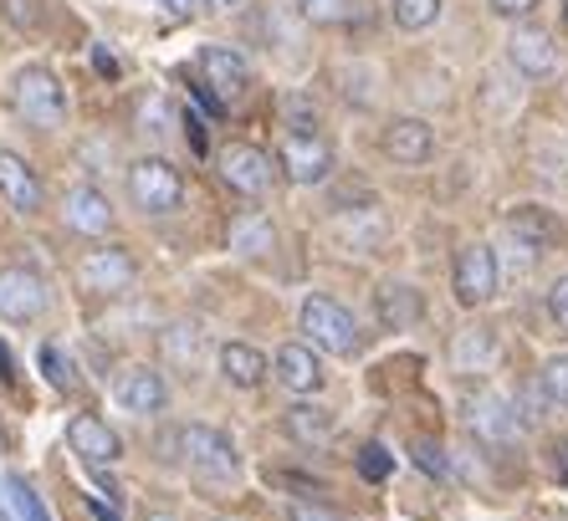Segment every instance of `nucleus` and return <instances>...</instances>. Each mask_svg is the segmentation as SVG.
Listing matches in <instances>:
<instances>
[{"instance_id": "1", "label": "nucleus", "mask_w": 568, "mask_h": 521, "mask_svg": "<svg viewBox=\"0 0 568 521\" xmlns=\"http://www.w3.org/2000/svg\"><path fill=\"white\" fill-rule=\"evenodd\" d=\"M16 113L31 129H62L67 118V88L52 67H21L16 72Z\"/></svg>"}, {"instance_id": "2", "label": "nucleus", "mask_w": 568, "mask_h": 521, "mask_svg": "<svg viewBox=\"0 0 568 521\" xmlns=\"http://www.w3.org/2000/svg\"><path fill=\"white\" fill-rule=\"evenodd\" d=\"M297 323H303L307 343L323 353H333V358H348V353H358V323L354 313H348L344 302L333 297H307L303 313H297Z\"/></svg>"}, {"instance_id": "3", "label": "nucleus", "mask_w": 568, "mask_h": 521, "mask_svg": "<svg viewBox=\"0 0 568 521\" xmlns=\"http://www.w3.org/2000/svg\"><path fill=\"white\" fill-rule=\"evenodd\" d=\"M129 200L144 215H174L185 205V174L170 159H139L129 170Z\"/></svg>"}, {"instance_id": "4", "label": "nucleus", "mask_w": 568, "mask_h": 521, "mask_svg": "<svg viewBox=\"0 0 568 521\" xmlns=\"http://www.w3.org/2000/svg\"><path fill=\"white\" fill-rule=\"evenodd\" d=\"M174 445H180V460H185L190 470H200L205 481H225V476H236V466H241L236 440L211 430V425H185V430L174 435Z\"/></svg>"}, {"instance_id": "5", "label": "nucleus", "mask_w": 568, "mask_h": 521, "mask_svg": "<svg viewBox=\"0 0 568 521\" xmlns=\"http://www.w3.org/2000/svg\"><path fill=\"white\" fill-rule=\"evenodd\" d=\"M200 92H211L215 103H236L241 92L252 88V67H246V57L236 52V47H225V41H211V47H200V62H195Z\"/></svg>"}, {"instance_id": "6", "label": "nucleus", "mask_w": 568, "mask_h": 521, "mask_svg": "<svg viewBox=\"0 0 568 521\" xmlns=\"http://www.w3.org/2000/svg\"><path fill=\"white\" fill-rule=\"evenodd\" d=\"M277 164L287 170L292 184H323L333 174V149L313 129H287L277 149Z\"/></svg>"}, {"instance_id": "7", "label": "nucleus", "mask_w": 568, "mask_h": 521, "mask_svg": "<svg viewBox=\"0 0 568 521\" xmlns=\"http://www.w3.org/2000/svg\"><path fill=\"white\" fill-rule=\"evenodd\" d=\"M450 282H456V297H462L466 307L491 302L497 297V282H503V272H497V251L481 246V241L462 246L456 251V272H450Z\"/></svg>"}, {"instance_id": "8", "label": "nucleus", "mask_w": 568, "mask_h": 521, "mask_svg": "<svg viewBox=\"0 0 568 521\" xmlns=\"http://www.w3.org/2000/svg\"><path fill=\"white\" fill-rule=\"evenodd\" d=\"M221 180L231 184L236 195L262 200L266 190H272V180H277V170H272V154H262V149H252V144H225L221 149Z\"/></svg>"}, {"instance_id": "9", "label": "nucleus", "mask_w": 568, "mask_h": 521, "mask_svg": "<svg viewBox=\"0 0 568 521\" xmlns=\"http://www.w3.org/2000/svg\"><path fill=\"white\" fill-rule=\"evenodd\" d=\"M47 282L31 266H6L0 272V317L6 323H37L47 313Z\"/></svg>"}, {"instance_id": "10", "label": "nucleus", "mask_w": 568, "mask_h": 521, "mask_svg": "<svg viewBox=\"0 0 568 521\" xmlns=\"http://www.w3.org/2000/svg\"><path fill=\"white\" fill-rule=\"evenodd\" d=\"M67 445H72V456H78L82 466H93V470H113L123 460V440L108 430V419H98V415H72Z\"/></svg>"}, {"instance_id": "11", "label": "nucleus", "mask_w": 568, "mask_h": 521, "mask_svg": "<svg viewBox=\"0 0 568 521\" xmlns=\"http://www.w3.org/2000/svg\"><path fill=\"white\" fill-rule=\"evenodd\" d=\"M113 394H119V405L129 409V415H139V419L159 415V409L170 405V384H164V374H159V368H149V364H129V368H123L119 384H113Z\"/></svg>"}, {"instance_id": "12", "label": "nucleus", "mask_w": 568, "mask_h": 521, "mask_svg": "<svg viewBox=\"0 0 568 521\" xmlns=\"http://www.w3.org/2000/svg\"><path fill=\"white\" fill-rule=\"evenodd\" d=\"M82 276V287L88 292H103V297H113V292H129L133 282H139V266H133L129 251L119 246H108V251H88L78 266Z\"/></svg>"}, {"instance_id": "13", "label": "nucleus", "mask_w": 568, "mask_h": 521, "mask_svg": "<svg viewBox=\"0 0 568 521\" xmlns=\"http://www.w3.org/2000/svg\"><path fill=\"white\" fill-rule=\"evenodd\" d=\"M62 221L78 235H108L113 231V200L98 184H72L62 200Z\"/></svg>"}, {"instance_id": "14", "label": "nucleus", "mask_w": 568, "mask_h": 521, "mask_svg": "<svg viewBox=\"0 0 568 521\" xmlns=\"http://www.w3.org/2000/svg\"><path fill=\"white\" fill-rule=\"evenodd\" d=\"M384 154L395 159V164H405V170H415V164H425V159L436 154V129L425 118H395L384 129Z\"/></svg>"}, {"instance_id": "15", "label": "nucleus", "mask_w": 568, "mask_h": 521, "mask_svg": "<svg viewBox=\"0 0 568 521\" xmlns=\"http://www.w3.org/2000/svg\"><path fill=\"white\" fill-rule=\"evenodd\" d=\"M507 57H513V67L517 72H528V78H548L558 67V47H554V37L542 27H532V21H523V27L507 37Z\"/></svg>"}, {"instance_id": "16", "label": "nucleus", "mask_w": 568, "mask_h": 521, "mask_svg": "<svg viewBox=\"0 0 568 521\" xmlns=\"http://www.w3.org/2000/svg\"><path fill=\"white\" fill-rule=\"evenodd\" d=\"M272 374H277V384L287 394H297V399H313V394L323 389V364H317L313 348H303V343H287V348H277V358H272Z\"/></svg>"}, {"instance_id": "17", "label": "nucleus", "mask_w": 568, "mask_h": 521, "mask_svg": "<svg viewBox=\"0 0 568 521\" xmlns=\"http://www.w3.org/2000/svg\"><path fill=\"white\" fill-rule=\"evenodd\" d=\"M0 195L11 200V210H21V215H37L41 200H47L41 174L21 154H11V149H0Z\"/></svg>"}, {"instance_id": "18", "label": "nucleus", "mask_w": 568, "mask_h": 521, "mask_svg": "<svg viewBox=\"0 0 568 521\" xmlns=\"http://www.w3.org/2000/svg\"><path fill=\"white\" fill-rule=\"evenodd\" d=\"M517 430H523V419H517V405L503 399V394H481L471 405V435L487 445H513Z\"/></svg>"}, {"instance_id": "19", "label": "nucleus", "mask_w": 568, "mask_h": 521, "mask_svg": "<svg viewBox=\"0 0 568 521\" xmlns=\"http://www.w3.org/2000/svg\"><path fill=\"white\" fill-rule=\"evenodd\" d=\"M507 231H513V241L528 251V256H542V251L564 235V225H558L542 205H517L513 215H507Z\"/></svg>"}, {"instance_id": "20", "label": "nucleus", "mask_w": 568, "mask_h": 521, "mask_svg": "<svg viewBox=\"0 0 568 521\" xmlns=\"http://www.w3.org/2000/svg\"><path fill=\"white\" fill-rule=\"evenodd\" d=\"M266 374H272V364H266V353H256L252 343H225L221 348V378L225 384H236V389H256Z\"/></svg>"}, {"instance_id": "21", "label": "nucleus", "mask_w": 568, "mask_h": 521, "mask_svg": "<svg viewBox=\"0 0 568 521\" xmlns=\"http://www.w3.org/2000/svg\"><path fill=\"white\" fill-rule=\"evenodd\" d=\"M374 307H379V323L384 327H415L420 323V313H425V302H420V292L415 287H395V282H389V287H379V302H374Z\"/></svg>"}, {"instance_id": "22", "label": "nucleus", "mask_w": 568, "mask_h": 521, "mask_svg": "<svg viewBox=\"0 0 568 521\" xmlns=\"http://www.w3.org/2000/svg\"><path fill=\"white\" fill-rule=\"evenodd\" d=\"M272 241H277V231H272V221H266L262 210H246V215L231 221V251L236 256H266Z\"/></svg>"}, {"instance_id": "23", "label": "nucleus", "mask_w": 568, "mask_h": 521, "mask_svg": "<svg viewBox=\"0 0 568 521\" xmlns=\"http://www.w3.org/2000/svg\"><path fill=\"white\" fill-rule=\"evenodd\" d=\"M282 425H287V435L297 445H323L333 435V415L323 405H307V399H303V405H292Z\"/></svg>"}, {"instance_id": "24", "label": "nucleus", "mask_w": 568, "mask_h": 521, "mask_svg": "<svg viewBox=\"0 0 568 521\" xmlns=\"http://www.w3.org/2000/svg\"><path fill=\"white\" fill-rule=\"evenodd\" d=\"M399 31H425L440 21V0H389Z\"/></svg>"}, {"instance_id": "25", "label": "nucleus", "mask_w": 568, "mask_h": 521, "mask_svg": "<svg viewBox=\"0 0 568 521\" xmlns=\"http://www.w3.org/2000/svg\"><path fill=\"white\" fill-rule=\"evenodd\" d=\"M6 496H11V511L16 521H52V511H47V501H41L37 491H31L21 476H6Z\"/></svg>"}, {"instance_id": "26", "label": "nucleus", "mask_w": 568, "mask_h": 521, "mask_svg": "<svg viewBox=\"0 0 568 521\" xmlns=\"http://www.w3.org/2000/svg\"><path fill=\"white\" fill-rule=\"evenodd\" d=\"M450 358H456L462 368L487 364V358H491V327H466L462 338L450 343Z\"/></svg>"}, {"instance_id": "27", "label": "nucleus", "mask_w": 568, "mask_h": 521, "mask_svg": "<svg viewBox=\"0 0 568 521\" xmlns=\"http://www.w3.org/2000/svg\"><path fill=\"white\" fill-rule=\"evenodd\" d=\"M41 374L52 378V389L78 394V368H72V358H62V348H57V343H47V348H41Z\"/></svg>"}, {"instance_id": "28", "label": "nucleus", "mask_w": 568, "mask_h": 521, "mask_svg": "<svg viewBox=\"0 0 568 521\" xmlns=\"http://www.w3.org/2000/svg\"><path fill=\"white\" fill-rule=\"evenodd\" d=\"M542 399H548V405L554 409H568V353H558L554 364L542 368Z\"/></svg>"}, {"instance_id": "29", "label": "nucleus", "mask_w": 568, "mask_h": 521, "mask_svg": "<svg viewBox=\"0 0 568 521\" xmlns=\"http://www.w3.org/2000/svg\"><path fill=\"white\" fill-rule=\"evenodd\" d=\"M358 476H364V481H389V476H395V456H389L384 445H364V450H358Z\"/></svg>"}, {"instance_id": "30", "label": "nucleus", "mask_w": 568, "mask_h": 521, "mask_svg": "<svg viewBox=\"0 0 568 521\" xmlns=\"http://www.w3.org/2000/svg\"><path fill=\"white\" fill-rule=\"evenodd\" d=\"M297 6H303V16L313 27H338L348 16V0H297Z\"/></svg>"}, {"instance_id": "31", "label": "nucleus", "mask_w": 568, "mask_h": 521, "mask_svg": "<svg viewBox=\"0 0 568 521\" xmlns=\"http://www.w3.org/2000/svg\"><path fill=\"white\" fill-rule=\"evenodd\" d=\"M410 450H415V466H420L425 476H446V470H450V456L440 450L436 440H415Z\"/></svg>"}, {"instance_id": "32", "label": "nucleus", "mask_w": 568, "mask_h": 521, "mask_svg": "<svg viewBox=\"0 0 568 521\" xmlns=\"http://www.w3.org/2000/svg\"><path fill=\"white\" fill-rule=\"evenodd\" d=\"M6 21L16 31H37L41 27V0H6Z\"/></svg>"}, {"instance_id": "33", "label": "nucleus", "mask_w": 568, "mask_h": 521, "mask_svg": "<svg viewBox=\"0 0 568 521\" xmlns=\"http://www.w3.org/2000/svg\"><path fill=\"white\" fill-rule=\"evenodd\" d=\"M548 313H554V323L568 333V276H558L554 292H548Z\"/></svg>"}, {"instance_id": "34", "label": "nucleus", "mask_w": 568, "mask_h": 521, "mask_svg": "<svg viewBox=\"0 0 568 521\" xmlns=\"http://www.w3.org/2000/svg\"><path fill=\"white\" fill-rule=\"evenodd\" d=\"M497 16H507V21H528L532 11H538V0H487Z\"/></svg>"}, {"instance_id": "35", "label": "nucleus", "mask_w": 568, "mask_h": 521, "mask_svg": "<svg viewBox=\"0 0 568 521\" xmlns=\"http://www.w3.org/2000/svg\"><path fill=\"white\" fill-rule=\"evenodd\" d=\"M287 521H338V517H333L328 507H307V501H292Z\"/></svg>"}, {"instance_id": "36", "label": "nucleus", "mask_w": 568, "mask_h": 521, "mask_svg": "<svg viewBox=\"0 0 568 521\" xmlns=\"http://www.w3.org/2000/svg\"><path fill=\"white\" fill-rule=\"evenodd\" d=\"M548 470H554L558 481H568V440H558L554 450H548Z\"/></svg>"}, {"instance_id": "37", "label": "nucleus", "mask_w": 568, "mask_h": 521, "mask_svg": "<svg viewBox=\"0 0 568 521\" xmlns=\"http://www.w3.org/2000/svg\"><path fill=\"white\" fill-rule=\"evenodd\" d=\"M88 511H93L98 521H123L119 511H113V507H108V501H103V496H88Z\"/></svg>"}, {"instance_id": "38", "label": "nucleus", "mask_w": 568, "mask_h": 521, "mask_svg": "<svg viewBox=\"0 0 568 521\" xmlns=\"http://www.w3.org/2000/svg\"><path fill=\"white\" fill-rule=\"evenodd\" d=\"M185 139H190L195 149H205V129H200V118H195V113H185Z\"/></svg>"}, {"instance_id": "39", "label": "nucleus", "mask_w": 568, "mask_h": 521, "mask_svg": "<svg viewBox=\"0 0 568 521\" xmlns=\"http://www.w3.org/2000/svg\"><path fill=\"white\" fill-rule=\"evenodd\" d=\"M159 6H164L170 16H190V11H195V0H159Z\"/></svg>"}, {"instance_id": "40", "label": "nucleus", "mask_w": 568, "mask_h": 521, "mask_svg": "<svg viewBox=\"0 0 568 521\" xmlns=\"http://www.w3.org/2000/svg\"><path fill=\"white\" fill-rule=\"evenodd\" d=\"M93 62H98V72H119V62H113V57H108L103 47H98V52H93Z\"/></svg>"}, {"instance_id": "41", "label": "nucleus", "mask_w": 568, "mask_h": 521, "mask_svg": "<svg viewBox=\"0 0 568 521\" xmlns=\"http://www.w3.org/2000/svg\"><path fill=\"white\" fill-rule=\"evenodd\" d=\"M0 521H16V511H11V496H6V481H0Z\"/></svg>"}, {"instance_id": "42", "label": "nucleus", "mask_w": 568, "mask_h": 521, "mask_svg": "<svg viewBox=\"0 0 568 521\" xmlns=\"http://www.w3.org/2000/svg\"><path fill=\"white\" fill-rule=\"evenodd\" d=\"M0 378H6V384L16 378V364H11V353H6V348H0Z\"/></svg>"}, {"instance_id": "43", "label": "nucleus", "mask_w": 568, "mask_h": 521, "mask_svg": "<svg viewBox=\"0 0 568 521\" xmlns=\"http://www.w3.org/2000/svg\"><path fill=\"white\" fill-rule=\"evenodd\" d=\"M205 6H211V11H236L241 0H205Z\"/></svg>"}, {"instance_id": "44", "label": "nucleus", "mask_w": 568, "mask_h": 521, "mask_svg": "<svg viewBox=\"0 0 568 521\" xmlns=\"http://www.w3.org/2000/svg\"><path fill=\"white\" fill-rule=\"evenodd\" d=\"M149 521H180V517H170V511H154V517H149Z\"/></svg>"}, {"instance_id": "45", "label": "nucleus", "mask_w": 568, "mask_h": 521, "mask_svg": "<svg viewBox=\"0 0 568 521\" xmlns=\"http://www.w3.org/2000/svg\"><path fill=\"white\" fill-rule=\"evenodd\" d=\"M0 450H6V425H0Z\"/></svg>"}, {"instance_id": "46", "label": "nucleus", "mask_w": 568, "mask_h": 521, "mask_svg": "<svg viewBox=\"0 0 568 521\" xmlns=\"http://www.w3.org/2000/svg\"><path fill=\"white\" fill-rule=\"evenodd\" d=\"M558 6H564V21H568V0H558Z\"/></svg>"}, {"instance_id": "47", "label": "nucleus", "mask_w": 568, "mask_h": 521, "mask_svg": "<svg viewBox=\"0 0 568 521\" xmlns=\"http://www.w3.org/2000/svg\"><path fill=\"white\" fill-rule=\"evenodd\" d=\"M211 521H225V517H211Z\"/></svg>"}]
</instances>
